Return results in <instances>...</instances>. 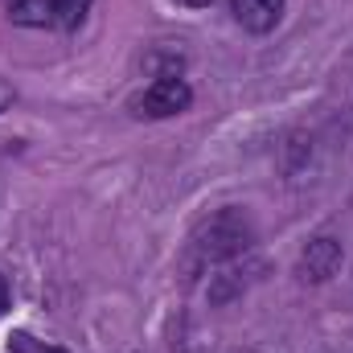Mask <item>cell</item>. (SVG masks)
<instances>
[{"label": "cell", "mask_w": 353, "mask_h": 353, "mask_svg": "<svg viewBox=\"0 0 353 353\" xmlns=\"http://www.w3.org/2000/svg\"><path fill=\"white\" fill-rule=\"evenodd\" d=\"M176 4H185V8H205L210 0H176Z\"/></svg>", "instance_id": "cell-10"}, {"label": "cell", "mask_w": 353, "mask_h": 353, "mask_svg": "<svg viewBox=\"0 0 353 353\" xmlns=\"http://www.w3.org/2000/svg\"><path fill=\"white\" fill-rule=\"evenodd\" d=\"M8 103H12V87H8V83H0V111H4Z\"/></svg>", "instance_id": "cell-8"}, {"label": "cell", "mask_w": 353, "mask_h": 353, "mask_svg": "<svg viewBox=\"0 0 353 353\" xmlns=\"http://www.w3.org/2000/svg\"><path fill=\"white\" fill-rule=\"evenodd\" d=\"M8 353H66L62 345H50V341H37L29 333H12L8 337Z\"/></svg>", "instance_id": "cell-7"}, {"label": "cell", "mask_w": 353, "mask_h": 353, "mask_svg": "<svg viewBox=\"0 0 353 353\" xmlns=\"http://www.w3.org/2000/svg\"><path fill=\"white\" fill-rule=\"evenodd\" d=\"M283 4L288 0H230V12L247 33H271L283 21Z\"/></svg>", "instance_id": "cell-4"}, {"label": "cell", "mask_w": 353, "mask_h": 353, "mask_svg": "<svg viewBox=\"0 0 353 353\" xmlns=\"http://www.w3.org/2000/svg\"><path fill=\"white\" fill-rule=\"evenodd\" d=\"M4 308H8V279L0 275V312H4Z\"/></svg>", "instance_id": "cell-9"}, {"label": "cell", "mask_w": 353, "mask_h": 353, "mask_svg": "<svg viewBox=\"0 0 353 353\" xmlns=\"http://www.w3.org/2000/svg\"><path fill=\"white\" fill-rule=\"evenodd\" d=\"M341 259H345L341 243L329 239V234H321V239H312V243L300 251L296 275H300L304 283H325V279H333V275L341 271Z\"/></svg>", "instance_id": "cell-3"}, {"label": "cell", "mask_w": 353, "mask_h": 353, "mask_svg": "<svg viewBox=\"0 0 353 353\" xmlns=\"http://www.w3.org/2000/svg\"><path fill=\"white\" fill-rule=\"evenodd\" d=\"M8 17L29 29H46L54 25V0H8Z\"/></svg>", "instance_id": "cell-5"}, {"label": "cell", "mask_w": 353, "mask_h": 353, "mask_svg": "<svg viewBox=\"0 0 353 353\" xmlns=\"http://www.w3.org/2000/svg\"><path fill=\"white\" fill-rule=\"evenodd\" d=\"M255 243V226L243 210L226 205L214 218H205L193 239H189V263L193 267H210V263H230L239 255H247Z\"/></svg>", "instance_id": "cell-1"}, {"label": "cell", "mask_w": 353, "mask_h": 353, "mask_svg": "<svg viewBox=\"0 0 353 353\" xmlns=\"http://www.w3.org/2000/svg\"><path fill=\"white\" fill-rule=\"evenodd\" d=\"M189 103H193V90H189V83H185V79H176V74H161L152 87L136 99V115H148V119H169V115L189 111Z\"/></svg>", "instance_id": "cell-2"}, {"label": "cell", "mask_w": 353, "mask_h": 353, "mask_svg": "<svg viewBox=\"0 0 353 353\" xmlns=\"http://www.w3.org/2000/svg\"><path fill=\"white\" fill-rule=\"evenodd\" d=\"M90 12V0H54V25L62 29H79Z\"/></svg>", "instance_id": "cell-6"}]
</instances>
